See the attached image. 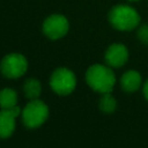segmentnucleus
Returning a JSON list of instances; mask_svg holds the SVG:
<instances>
[{
    "mask_svg": "<svg viewBox=\"0 0 148 148\" xmlns=\"http://www.w3.org/2000/svg\"><path fill=\"white\" fill-rule=\"evenodd\" d=\"M17 105V94L13 88H3L0 90V108L12 109Z\"/></svg>",
    "mask_w": 148,
    "mask_h": 148,
    "instance_id": "nucleus-11",
    "label": "nucleus"
},
{
    "mask_svg": "<svg viewBox=\"0 0 148 148\" xmlns=\"http://www.w3.org/2000/svg\"><path fill=\"white\" fill-rule=\"evenodd\" d=\"M104 59L106 65H109L110 67L119 68L124 66L128 60V50L121 43H113L106 49Z\"/></svg>",
    "mask_w": 148,
    "mask_h": 148,
    "instance_id": "nucleus-8",
    "label": "nucleus"
},
{
    "mask_svg": "<svg viewBox=\"0 0 148 148\" xmlns=\"http://www.w3.org/2000/svg\"><path fill=\"white\" fill-rule=\"evenodd\" d=\"M142 84L141 75L138 71L130 69L126 71L120 77V87L126 92H134L136 91Z\"/></svg>",
    "mask_w": 148,
    "mask_h": 148,
    "instance_id": "nucleus-9",
    "label": "nucleus"
},
{
    "mask_svg": "<svg viewBox=\"0 0 148 148\" xmlns=\"http://www.w3.org/2000/svg\"><path fill=\"white\" fill-rule=\"evenodd\" d=\"M28 71V60L22 53H8L0 61V72L7 79H18Z\"/></svg>",
    "mask_w": 148,
    "mask_h": 148,
    "instance_id": "nucleus-5",
    "label": "nucleus"
},
{
    "mask_svg": "<svg viewBox=\"0 0 148 148\" xmlns=\"http://www.w3.org/2000/svg\"><path fill=\"white\" fill-rule=\"evenodd\" d=\"M42 30L47 38L57 40L67 35L69 30V22L67 17L61 14H52L44 20Z\"/></svg>",
    "mask_w": 148,
    "mask_h": 148,
    "instance_id": "nucleus-6",
    "label": "nucleus"
},
{
    "mask_svg": "<svg viewBox=\"0 0 148 148\" xmlns=\"http://www.w3.org/2000/svg\"><path fill=\"white\" fill-rule=\"evenodd\" d=\"M138 38L141 43L148 44V24H142L138 29Z\"/></svg>",
    "mask_w": 148,
    "mask_h": 148,
    "instance_id": "nucleus-13",
    "label": "nucleus"
},
{
    "mask_svg": "<svg viewBox=\"0 0 148 148\" xmlns=\"http://www.w3.org/2000/svg\"><path fill=\"white\" fill-rule=\"evenodd\" d=\"M128 1H131V2H135V1H139V0H128Z\"/></svg>",
    "mask_w": 148,
    "mask_h": 148,
    "instance_id": "nucleus-15",
    "label": "nucleus"
},
{
    "mask_svg": "<svg viewBox=\"0 0 148 148\" xmlns=\"http://www.w3.org/2000/svg\"><path fill=\"white\" fill-rule=\"evenodd\" d=\"M117 108V101L111 95V92L102 94V97L99 99V110L103 113H112L114 112Z\"/></svg>",
    "mask_w": 148,
    "mask_h": 148,
    "instance_id": "nucleus-12",
    "label": "nucleus"
},
{
    "mask_svg": "<svg viewBox=\"0 0 148 148\" xmlns=\"http://www.w3.org/2000/svg\"><path fill=\"white\" fill-rule=\"evenodd\" d=\"M22 110L20 106H14L12 109L0 110V139H7L12 136L15 131V119L20 116Z\"/></svg>",
    "mask_w": 148,
    "mask_h": 148,
    "instance_id": "nucleus-7",
    "label": "nucleus"
},
{
    "mask_svg": "<svg viewBox=\"0 0 148 148\" xmlns=\"http://www.w3.org/2000/svg\"><path fill=\"white\" fill-rule=\"evenodd\" d=\"M23 92L24 96L29 99H36L42 94V84L40 81L34 77L27 79L23 84Z\"/></svg>",
    "mask_w": 148,
    "mask_h": 148,
    "instance_id": "nucleus-10",
    "label": "nucleus"
},
{
    "mask_svg": "<svg viewBox=\"0 0 148 148\" xmlns=\"http://www.w3.org/2000/svg\"><path fill=\"white\" fill-rule=\"evenodd\" d=\"M110 24L119 31H131L139 27L140 15L133 7L128 5L113 6L109 12Z\"/></svg>",
    "mask_w": 148,
    "mask_h": 148,
    "instance_id": "nucleus-2",
    "label": "nucleus"
},
{
    "mask_svg": "<svg viewBox=\"0 0 148 148\" xmlns=\"http://www.w3.org/2000/svg\"><path fill=\"white\" fill-rule=\"evenodd\" d=\"M50 87L57 95L67 96L72 94L76 87V76L69 68L59 67L54 69L50 76Z\"/></svg>",
    "mask_w": 148,
    "mask_h": 148,
    "instance_id": "nucleus-4",
    "label": "nucleus"
},
{
    "mask_svg": "<svg viewBox=\"0 0 148 148\" xmlns=\"http://www.w3.org/2000/svg\"><path fill=\"white\" fill-rule=\"evenodd\" d=\"M142 91H143V95H145V97H146V99L148 101V80L145 82V84H143V89H142Z\"/></svg>",
    "mask_w": 148,
    "mask_h": 148,
    "instance_id": "nucleus-14",
    "label": "nucleus"
},
{
    "mask_svg": "<svg viewBox=\"0 0 148 148\" xmlns=\"http://www.w3.org/2000/svg\"><path fill=\"white\" fill-rule=\"evenodd\" d=\"M22 121L27 128H37L42 126L49 118V106L40 99H30L23 108Z\"/></svg>",
    "mask_w": 148,
    "mask_h": 148,
    "instance_id": "nucleus-3",
    "label": "nucleus"
},
{
    "mask_svg": "<svg viewBox=\"0 0 148 148\" xmlns=\"http://www.w3.org/2000/svg\"><path fill=\"white\" fill-rule=\"evenodd\" d=\"M111 68L112 67L109 65H91L86 72V81L88 86L99 94L111 92L116 84V76Z\"/></svg>",
    "mask_w": 148,
    "mask_h": 148,
    "instance_id": "nucleus-1",
    "label": "nucleus"
}]
</instances>
